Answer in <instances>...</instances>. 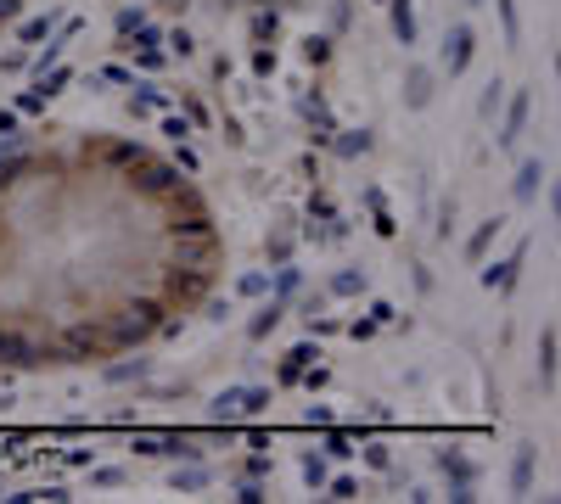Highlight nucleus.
Here are the masks:
<instances>
[{"label": "nucleus", "instance_id": "obj_3", "mask_svg": "<svg viewBox=\"0 0 561 504\" xmlns=\"http://www.w3.org/2000/svg\"><path fill=\"white\" fill-rule=\"evenodd\" d=\"M472 45H477V34H472L466 23L444 28V67H449V79H460V74H466V62H472Z\"/></svg>", "mask_w": 561, "mask_h": 504}, {"label": "nucleus", "instance_id": "obj_18", "mask_svg": "<svg viewBox=\"0 0 561 504\" xmlns=\"http://www.w3.org/2000/svg\"><path fill=\"white\" fill-rule=\"evenodd\" d=\"M326 454H332V460H354L359 449H354V437H348V431H337V426H326Z\"/></svg>", "mask_w": 561, "mask_h": 504}, {"label": "nucleus", "instance_id": "obj_22", "mask_svg": "<svg viewBox=\"0 0 561 504\" xmlns=\"http://www.w3.org/2000/svg\"><path fill=\"white\" fill-rule=\"evenodd\" d=\"M298 470H304V482H309V488H326V454H304V460H298Z\"/></svg>", "mask_w": 561, "mask_h": 504}, {"label": "nucleus", "instance_id": "obj_14", "mask_svg": "<svg viewBox=\"0 0 561 504\" xmlns=\"http://www.w3.org/2000/svg\"><path fill=\"white\" fill-rule=\"evenodd\" d=\"M332 134H337V129H332ZM332 146H337L343 157H366V152H371V129H343Z\"/></svg>", "mask_w": 561, "mask_h": 504}, {"label": "nucleus", "instance_id": "obj_11", "mask_svg": "<svg viewBox=\"0 0 561 504\" xmlns=\"http://www.w3.org/2000/svg\"><path fill=\"white\" fill-rule=\"evenodd\" d=\"M534 454H539L534 443H522L516 460H511V488H516V493H534Z\"/></svg>", "mask_w": 561, "mask_h": 504}, {"label": "nucleus", "instance_id": "obj_5", "mask_svg": "<svg viewBox=\"0 0 561 504\" xmlns=\"http://www.w3.org/2000/svg\"><path fill=\"white\" fill-rule=\"evenodd\" d=\"M527 113H534V95H527V90H516V101L506 107V124H500V146H516V141H522Z\"/></svg>", "mask_w": 561, "mask_h": 504}, {"label": "nucleus", "instance_id": "obj_30", "mask_svg": "<svg viewBox=\"0 0 561 504\" xmlns=\"http://www.w3.org/2000/svg\"><path fill=\"white\" fill-rule=\"evenodd\" d=\"M141 23H146V12H141V6H124V12H118V34H124V40H129V34H135Z\"/></svg>", "mask_w": 561, "mask_h": 504}, {"label": "nucleus", "instance_id": "obj_31", "mask_svg": "<svg viewBox=\"0 0 561 504\" xmlns=\"http://www.w3.org/2000/svg\"><path fill=\"white\" fill-rule=\"evenodd\" d=\"M135 376H146V359H135V364H113V370H107V381H135Z\"/></svg>", "mask_w": 561, "mask_h": 504}, {"label": "nucleus", "instance_id": "obj_26", "mask_svg": "<svg viewBox=\"0 0 561 504\" xmlns=\"http://www.w3.org/2000/svg\"><path fill=\"white\" fill-rule=\"evenodd\" d=\"M90 353H95V336H90V331H74V336H68V359H90Z\"/></svg>", "mask_w": 561, "mask_h": 504}, {"label": "nucleus", "instance_id": "obj_36", "mask_svg": "<svg viewBox=\"0 0 561 504\" xmlns=\"http://www.w3.org/2000/svg\"><path fill=\"white\" fill-rule=\"evenodd\" d=\"M309 219H337V208H332V196H309Z\"/></svg>", "mask_w": 561, "mask_h": 504}, {"label": "nucleus", "instance_id": "obj_38", "mask_svg": "<svg viewBox=\"0 0 561 504\" xmlns=\"http://www.w3.org/2000/svg\"><path fill=\"white\" fill-rule=\"evenodd\" d=\"M163 134H169V141H185V134H191V118H163Z\"/></svg>", "mask_w": 561, "mask_h": 504}, {"label": "nucleus", "instance_id": "obj_4", "mask_svg": "<svg viewBox=\"0 0 561 504\" xmlns=\"http://www.w3.org/2000/svg\"><path fill=\"white\" fill-rule=\"evenodd\" d=\"M522 258H527V242H522V247H516L506 263H483V269H477V281H483L488 292H494V286H500V292H511V286H516V269H522Z\"/></svg>", "mask_w": 561, "mask_h": 504}, {"label": "nucleus", "instance_id": "obj_1", "mask_svg": "<svg viewBox=\"0 0 561 504\" xmlns=\"http://www.w3.org/2000/svg\"><path fill=\"white\" fill-rule=\"evenodd\" d=\"M270 410V387H225L214 398V420H242V415H264Z\"/></svg>", "mask_w": 561, "mask_h": 504}, {"label": "nucleus", "instance_id": "obj_51", "mask_svg": "<svg viewBox=\"0 0 561 504\" xmlns=\"http://www.w3.org/2000/svg\"><path fill=\"white\" fill-rule=\"evenodd\" d=\"M466 6H483V0H466Z\"/></svg>", "mask_w": 561, "mask_h": 504}, {"label": "nucleus", "instance_id": "obj_47", "mask_svg": "<svg viewBox=\"0 0 561 504\" xmlns=\"http://www.w3.org/2000/svg\"><path fill=\"white\" fill-rule=\"evenodd\" d=\"M371 331H376V320H348V336H354V342H366Z\"/></svg>", "mask_w": 561, "mask_h": 504}, {"label": "nucleus", "instance_id": "obj_13", "mask_svg": "<svg viewBox=\"0 0 561 504\" xmlns=\"http://www.w3.org/2000/svg\"><path fill=\"white\" fill-rule=\"evenodd\" d=\"M539 381L556 387V325H545V336H539Z\"/></svg>", "mask_w": 561, "mask_h": 504}, {"label": "nucleus", "instance_id": "obj_21", "mask_svg": "<svg viewBox=\"0 0 561 504\" xmlns=\"http://www.w3.org/2000/svg\"><path fill=\"white\" fill-rule=\"evenodd\" d=\"M175 488H180V493L208 488V470H203V465H185V470H175Z\"/></svg>", "mask_w": 561, "mask_h": 504}, {"label": "nucleus", "instance_id": "obj_43", "mask_svg": "<svg viewBox=\"0 0 561 504\" xmlns=\"http://www.w3.org/2000/svg\"><path fill=\"white\" fill-rule=\"evenodd\" d=\"M175 168H185V174H196V152L185 141H175Z\"/></svg>", "mask_w": 561, "mask_h": 504}, {"label": "nucleus", "instance_id": "obj_42", "mask_svg": "<svg viewBox=\"0 0 561 504\" xmlns=\"http://www.w3.org/2000/svg\"><path fill=\"white\" fill-rule=\"evenodd\" d=\"M95 79H107V84H124V90L135 84V74H129V67H102V74H95Z\"/></svg>", "mask_w": 561, "mask_h": 504}, {"label": "nucleus", "instance_id": "obj_52", "mask_svg": "<svg viewBox=\"0 0 561 504\" xmlns=\"http://www.w3.org/2000/svg\"><path fill=\"white\" fill-rule=\"evenodd\" d=\"M0 185H6V180H0Z\"/></svg>", "mask_w": 561, "mask_h": 504}, {"label": "nucleus", "instance_id": "obj_34", "mask_svg": "<svg viewBox=\"0 0 561 504\" xmlns=\"http://www.w3.org/2000/svg\"><path fill=\"white\" fill-rule=\"evenodd\" d=\"M129 51H135V62L146 67V74H157V67H163V51H157V45H129Z\"/></svg>", "mask_w": 561, "mask_h": 504}, {"label": "nucleus", "instance_id": "obj_37", "mask_svg": "<svg viewBox=\"0 0 561 504\" xmlns=\"http://www.w3.org/2000/svg\"><path fill=\"white\" fill-rule=\"evenodd\" d=\"M236 499H242V504H258V499H270V493H264V482H258V477H247V482L236 488Z\"/></svg>", "mask_w": 561, "mask_h": 504}, {"label": "nucleus", "instance_id": "obj_32", "mask_svg": "<svg viewBox=\"0 0 561 504\" xmlns=\"http://www.w3.org/2000/svg\"><path fill=\"white\" fill-rule=\"evenodd\" d=\"M433 230H438V242H449V235H455V196L438 208V224H433Z\"/></svg>", "mask_w": 561, "mask_h": 504}, {"label": "nucleus", "instance_id": "obj_40", "mask_svg": "<svg viewBox=\"0 0 561 504\" xmlns=\"http://www.w3.org/2000/svg\"><path fill=\"white\" fill-rule=\"evenodd\" d=\"M264 286H270V275H258V269H253V275H242V286H236V292H242V297H258Z\"/></svg>", "mask_w": 561, "mask_h": 504}, {"label": "nucleus", "instance_id": "obj_39", "mask_svg": "<svg viewBox=\"0 0 561 504\" xmlns=\"http://www.w3.org/2000/svg\"><path fill=\"white\" fill-rule=\"evenodd\" d=\"M169 51H175V56H191V51H196V40H191L185 28H175V34H169Z\"/></svg>", "mask_w": 561, "mask_h": 504}, {"label": "nucleus", "instance_id": "obj_17", "mask_svg": "<svg viewBox=\"0 0 561 504\" xmlns=\"http://www.w3.org/2000/svg\"><path fill=\"white\" fill-rule=\"evenodd\" d=\"M500 107H506V84H500V79H488V84H483V101H477L483 124H494V113H500Z\"/></svg>", "mask_w": 561, "mask_h": 504}, {"label": "nucleus", "instance_id": "obj_25", "mask_svg": "<svg viewBox=\"0 0 561 504\" xmlns=\"http://www.w3.org/2000/svg\"><path fill=\"white\" fill-rule=\"evenodd\" d=\"M304 56L320 67V62H332V40H326V34H309V40H304Z\"/></svg>", "mask_w": 561, "mask_h": 504}, {"label": "nucleus", "instance_id": "obj_9", "mask_svg": "<svg viewBox=\"0 0 561 504\" xmlns=\"http://www.w3.org/2000/svg\"><path fill=\"white\" fill-rule=\"evenodd\" d=\"M500 230H506V219H500V213H494V219H483V224L472 230V242H466V258H472V263H483V252L494 247V235H500Z\"/></svg>", "mask_w": 561, "mask_h": 504}, {"label": "nucleus", "instance_id": "obj_12", "mask_svg": "<svg viewBox=\"0 0 561 504\" xmlns=\"http://www.w3.org/2000/svg\"><path fill=\"white\" fill-rule=\"evenodd\" d=\"M129 90H135V113H169V90H157L146 79H135Z\"/></svg>", "mask_w": 561, "mask_h": 504}, {"label": "nucleus", "instance_id": "obj_35", "mask_svg": "<svg viewBox=\"0 0 561 504\" xmlns=\"http://www.w3.org/2000/svg\"><path fill=\"white\" fill-rule=\"evenodd\" d=\"M253 74H258V79H270V74H275V51H264V45H258V51H253Z\"/></svg>", "mask_w": 561, "mask_h": 504}, {"label": "nucleus", "instance_id": "obj_20", "mask_svg": "<svg viewBox=\"0 0 561 504\" xmlns=\"http://www.w3.org/2000/svg\"><path fill=\"white\" fill-rule=\"evenodd\" d=\"M438 465H444V477H455V488H472V465L460 454H438Z\"/></svg>", "mask_w": 561, "mask_h": 504}, {"label": "nucleus", "instance_id": "obj_24", "mask_svg": "<svg viewBox=\"0 0 561 504\" xmlns=\"http://www.w3.org/2000/svg\"><path fill=\"white\" fill-rule=\"evenodd\" d=\"M35 113H45V90H40V84L17 95V118H35Z\"/></svg>", "mask_w": 561, "mask_h": 504}, {"label": "nucleus", "instance_id": "obj_29", "mask_svg": "<svg viewBox=\"0 0 561 504\" xmlns=\"http://www.w3.org/2000/svg\"><path fill=\"white\" fill-rule=\"evenodd\" d=\"M500 6V17H506V40L516 45V34H522V23H516V0H494Z\"/></svg>", "mask_w": 561, "mask_h": 504}, {"label": "nucleus", "instance_id": "obj_2", "mask_svg": "<svg viewBox=\"0 0 561 504\" xmlns=\"http://www.w3.org/2000/svg\"><path fill=\"white\" fill-rule=\"evenodd\" d=\"M135 454L146 460H196V443L185 431H169V437H135Z\"/></svg>", "mask_w": 561, "mask_h": 504}, {"label": "nucleus", "instance_id": "obj_6", "mask_svg": "<svg viewBox=\"0 0 561 504\" xmlns=\"http://www.w3.org/2000/svg\"><path fill=\"white\" fill-rule=\"evenodd\" d=\"M426 101H433V74H426V67H410V74H405V107L421 113Z\"/></svg>", "mask_w": 561, "mask_h": 504}, {"label": "nucleus", "instance_id": "obj_48", "mask_svg": "<svg viewBox=\"0 0 561 504\" xmlns=\"http://www.w3.org/2000/svg\"><path fill=\"white\" fill-rule=\"evenodd\" d=\"M286 252H292V235H275V242H270V258L286 263Z\"/></svg>", "mask_w": 561, "mask_h": 504}, {"label": "nucleus", "instance_id": "obj_23", "mask_svg": "<svg viewBox=\"0 0 561 504\" xmlns=\"http://www.w3.org/2000/svg\"><path fill=\"white\" fill-rule=\"evenodd\" d=\"M332 292L337 297H359V292H366V275H359V269H343V275L332 281Z\"/></svg>", "mask_w": 561, "mask_h": 504}, {"label": "nucleus", "instance_id": "obj_46", "mask_svg": "<svg viewBox=\"0 0 561 504\" xmlns=\"http://www.w3.org/2000/svg\"><path fill=\"white\" fill-rule=\"evenodd\" d=\"M371 320H376V325H393V320H399V309H393V302H371Z\"/></svg>", "mask_w": 561, "mask_h": 504}, {"label": "nucleus", "instance_id": "obj_45", "mask_svg": "<svg viewBox=\"0 0 561 504\" xmlns=\"http://www.w3.org/2000/svg\"><path fill=\"white\" fill-rule=\"evenodd\" d=\"M366 465H371V470H387V465H393V454H387L382 443H371V449H366Z\"/></svg>", "mask_w": 561, "mask_h": 504}, {"label": "nucleus", "instance_id": "obj_49", "mask_svg": "<svg viewBox=\"0 0 561 504\" xmlns=\"http://www.w3.org/2000/svg\"><path fill=\"white\" fill-rule=\"evenodd\" d=\"M0 134H17V107H0Z\"/></svg>", "mask_w": 561, "mask_h": 504}, {"label": "nucleus", "instance_id": "obj_15", "mask_svg": "<svg viewBox=\"0 0 561 504\" xmlns=\"http://www.w3.org/2000/svg\"><path fill=\"white\" fill-rule=\"evenodd\" d=\"M281 325V297H270V302H264V309H258V320L247 325V336H253V342H264V336H270Z\"/></svg>", "mask_w": 561, "mask_h": 504}, {"label": "nucleus", "instance_id": "obj_50", "mask_svg": "<svg viewBox=\"0 0 561 504\" xmlns=\"http://www.w3.org/2000/svg\"><path fill=\"white\" fill-rule=\"evenodd\" d=\"M17 12H23V0H0V23H12Z\"/></svg>", "mask_w": 561, "mask_h": 504}, {"label": "nucleus", "instance_id": "obj_19", "mask_svg": "<svg viewBox=\"0 0 561 504\" xmlns=\"http://www.w3.org/2000/svg\"><path fill=\"white\" fill-rule=\"evenodd\" d=\"M68 84H74V67H45V74H40V90H45V101H51V95H62Z\"/></svg>", "mask_w": 561, "mask_h": 504}, {"label": "nucleus", "instance_id": "obj_8", "mask_svg": "<svg viewBox=\"0 0 561 504\" xmlns=\"http://www.w3.org/2000/svg\"><path fill=\"white\" fill-rule=\"evenodd\" d=\"M387 6H393V40L416 45V0H387Z\"/></svg>", "mask_w": 561, "mask_h": 504}, {"label": "nucleus", "instance_id": "obj_10", "mask_svg": "<svg viewBox=\"0 0 561 504\" xmlns=\"http://www.w3.org/2000/svg\"><path fill=\"white\" fill-rule=\"evenodd\" d=\"M539 185H545V163H539V157H527V163L516 168V202H534V196H539Z\"/></svg>", "mask_w": 561, "mask_h": 504}, {"label": "nucleus", "instance_id": "obj_28", "mask_svg": "<svg viewBox=\"0 0 561 504\" xmlns=\"http://www.w3.org/2000/svg\"><path fill=\"white\" fill-rule=\"evenodd\" d=\"M326 493L332 499H359V482L354 477H326Z\"/></svg>", "mask_w": 561, "mask_h": 504}, {"label": "nucleus", "instance_id": "obj_27", "mask_svg": "<svg viewBox=\"0 0 561 504\" xmlns=\"http://www.w3.org/2000/svg\"><path fill=\"white\" fill-rule=\"evenodd\" d=\"M304 320H309V336H332V331H343V320L320 314V309H315V314H304Z\"/></svg>", "mask_w": 561, "mask_h": 504}, {"label": "nucleus", "instance_id": "obj_41", "mask_svg": "<svg viewBox=\"0 0 561 504\" xmlns=\"http://www.w3.org/2000/svg\"><path fill=\"white\" fill-rule=\"evenodd\" d=\"M180 107H185V118H191V124H208V107H203L196 95H180Z\"/></svg>", "mask_w": 561, "mask_h": 504}, {"label": "nucleus", "instance_id": "obj_7", "mask_svg": "<svg viewBox=\"0 0 561 504\" xmlns=\"http://www.w3.org/2000/svg\"><path fill=\"white\" fill-rule=\"evenodd\" d=\"M320 359V348L315 342H298V348H292L286 353V364H281V387H292V381H304V370Z\"/></svg>", "mask_w": 561, "mask_h": 504}, {"label": "nucleus", "instance_id": "obj_44", "mask_svg": "<svg viewBox=\"0 0 561 504\" xmlns=\"http://www.w3.org/2000/svg\"><path fill=\"white\" fill-rule=\"evenodd\" d=\"M304 420H309V426H320V431H326V426H332V410H326V403H309V410H304Z\"/></svg>", "mask_w": 561, "mask_h": 504}, {"label": "nucleus", "instance_id": "obj_33", "mask_svg": "<svg viewBox=\"0 0 561 504\" xmlns=\"http://www.w3.org/2000/svg\"><path fill=\"white\" fill-rule=\"evenodd\" d=\"M124 482V470L118 465H102V470H90V488H118Z\"/></svg>", "mask_w": 561, "mask_h": 504}, {"label": "nucleus", "instance_id": "obj_16", "mask_svg": "<svg viewBox=\"0 0 561 504\" xmlns=\"http://www.w3.org/2000/svg\"><path fill=\"white\" fill-rule=\"evenodd\" d=\"M56 23H62V12H45V17H28V23L17 28V40H23V45H40V40H45V34L56 28Z\"/></svg>", "mask_w": 561, "mask_h": 504}]
</instances>
